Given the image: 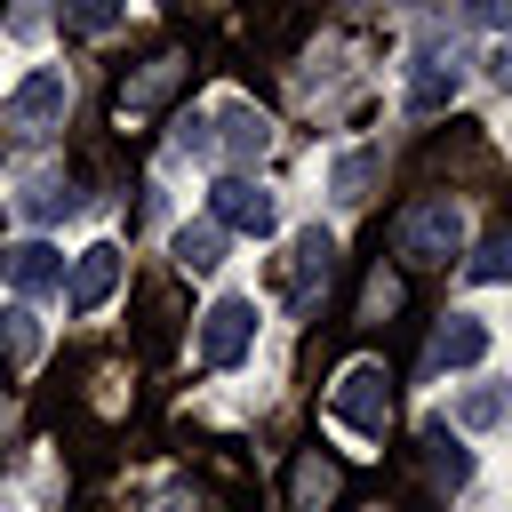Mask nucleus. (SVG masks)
Instances as JSON below:
<instances>
[{
  "label": "nucleus",
  "instance_id": "9d476101",
  "mask_svg": "<svg viewBox=\"0 0 512 512\" xmlns=\"http://www.w3.org/2000/svg\"><path fill=\"white\" fill-rule=\"evenodd\" d=\"M456 88H464L456 56L424 48V56H416V72H408V112H440V104H456Z\"/></svg>",
  "mask_w": 512,
  "mask_h": 512
},
{
  "label": "nucleus",
  "instance_id": "dca6fc26",
  "mask_svg": "<svg viewBox=\"0 0 512 512\" xmlns=\"http://www.w3.org/2000/svg\"><path fill=\"white\" fill-rule=\"evenodd\" d=\"M0 336H8V360H16V368H32V360H40V320H32L24 304H8V312H0Z\"/></svg>",
  "mask_w": 512,
  "mask_h": 512
},
{
  "label": "nucleus",
  "instance_id": "1a4fd4ad",
  "mask_svg": "<svg viewBox=\"0 0 512 512\" xmlns=\"http://www.w3.org/2000/svg\"><path fill=\"white\" fill-rule=\"evenodd\" d=\"M480 360H488V320L448 312V320H440V336H432V368L448 376V368H480Z\"/></svg>",
  "mask_w": 512,
  "mask_h": 512
},
{
  "label": "nucleus",
  "instance_id": "2eb2a0df",
  "mask_svg": "<svg viewBox=\"0 0 512 512\" xmlns=\"http://www.w3.org/2000/svg\"><path fill=\"white\" fill-rule=\"evenodd\" d=\"M120 24H128V0H64V32H80V40H104Z\"/></svg>",
  "mask_w": 512,
  "mask_h": 512
},
{
  "label": "nucleus",
  "instance_id": "20e7f679",
  "mask_svg": "<svg viewBox=\"0 0 512 512\" xmlns=\"http://www.w3.org/2000/svg\"><path fill=\"white\" fill-rule=\"evenodd\" d=\"M208 216H216L224 232H248V240H272V232H280V200H272L248 168H232V176L208 192Z\"/></svg>",
  "mask_w": 512,
  "mask_h": 512
},
{
  "label": "nucleus",
  "instance_id": "39448f33",
  "mask_svg": "<svg viewBox=\"0 0 512 512\" xmlns=\"http://www.w3.org/2000/svg\"><path fill=\"white\" fill-rule=\"evenodd\" d=\"M248 352H256V304L248 296H216L200 312V360L208 368H240Z\"/></svg>",
  "mask_w": 512,
  "mask_h": 512
},
{
  "label": "nucleus",
  "instance_id": "aec40b11",
  "mask_svg": "<svg viewBox=\"0 0 512 512\" xmlns=\"http://www.w3.org/2000/svg\"><path fill=\"white\" fill-rule=\"evenodd\" d=\"M24 216L32 224H56V216H72V192L64 184H40V192H24Z\"/></svg>",
  "mask_w": 512,
  "mask_h": 512
},
{
  "label": "nucleus",
  "instance_id": "0eeeda50",
  "mask_svg": "<svg viewBox=\"0 0 512 512\" xmlns=\"http://www.w3.org/2000/svg\"><path fill=\"white\" fill-rule=\"evenodd\" d=\"M56 288H64V304H72V312H104V304H112V288H120V248H112V240H88Z\"/></svg>",
  "mask_w": 512,
  "mask_h": 512
},
{
  "label": "nucleus",
  "instance_id": "9b49d317",
  "mask_svg": "<svg viewBox=\"0 0 512 512\" xmlns=\"http://www.w3.org/2000/svg\"><path fill=\"white\" fill-rule=\"evenodd\" d=\"M216 120H224V152H232L240 168L272 152V120H264L256 104H240V96H232V104H216Z\"/></svg>",
  "mask_w": 512,
  "mask_h": 512
},
{
  "label": "nucleus",
  "instance_id": "f3484780",
  "mask_svg": "<svg viewBox=\"0 0 512 512\" xmlns=\"http://www.w3.org/2000/svg\"><path fill=\"white\" fill-rule=\"evenodd\" d=\"M472 280H480V288H496V280H512V232H488V240L472 248Z\"/></svg>",
  "mask_w": 512,
  "mask_h": 512
},
{
  "label": "nucleus",
  "instance_id": "6ab92c4d",
  "mask_svg": "<svg viewBox=\"0 0 512 512\" xmlns=\"http://www.w3.org/2000/svg\"><path fill=\"white\" fill-rule=\"evenodd\" d=\"M368 184H376V152H344L336 160V200H368Z\"/></svg>",
  "mask_w": 512,
  "mask_h": 512
},
{
  "label": "nucleus",
  "instance_id": "ddd939ff",
  "mask_svg": "<svg viewBox=\"0 0 512 512\" xmlns=\"http://www.w3.org/2000/svg\"><path fill=\"white\" fill-rule=\"evenodd\" d=\"M424 472L448 480V488H464V480H472V448H464L448 424H424Z\"/></svg>",
  "mask_w": 512,
  "mask_h": 512
},
{
  "label": "nucleus",
  "instance_id": "412c9836",
  "mask_svg": "<svg viewBox=\"0 0 512 512\" xmlns=\"http://www.w3.org/2000/svg\"><path fill=\"white\" fill-rule=\"evenodd\" d=\"M392 304H400V280H392V272H376V280H368V320H384Z\"/></svg>",
  "mask_w": 512,
  "mask_h": 512
},
{
  "label": "nucleus",
  "instance_id": "4468645a",
  "mask_svg": "<svg viewBox=\"0 0 512 512\" xmlns=\"http://www.w3.org/2000/svg\"><path fill=\"white\" fill-rule=\"evenodd\" d=\"M176 72H184L176 56H152V64H144V80H128V88H120V120H144V112L176 88Z\"/></svg>",
  "mask_w": 512,
  "mask_h": 512
},
{
  "label": "nucleus",
  "instance_id": "f257e3e1",
  "mask_svg": "<svg viewBox=\"0 0 512 512\" xmlns=\"http://www.w3.org/2000/svg\"><path fill=\"white\" fill-rule=\"evenodd\" d=\"M464 248V208L448 192H424L416 208H400V264H448Z\"/></svg>",
  "mask_w": 512,
  "mask_h": 512
},
{
  "label": "nucleus",
  "instance_id": "5701e85b",
  "mask_svg": "<svg viewBox=\"0 0 512 512\" xmlns=\"http://www.w3.org/2000/svg\"><path fill=\"white\" fill-rule=\"evenodd\" d=\"M464 16H472L480 32H504V0H464Z\"/></svg>",
  "mask_w": 512,
  "mask_h": 512
},
{
  "label": "nucleus",
  "instance_id": "f8f14e48",
  "mask_svg": "<svg viewBox=\"0 0 512 512\" xmlns=\"http://www.w3.org/2000/svg\"><path fill=\"white\" fill-rule=\"evenodd\" d=\"M168 256H176L184 272H216V264H224V224H216V216H200V224H176Z\"/></svg>",
  "mask_w": 512,
  "mask_h": 512
},
{
  "label": "nucleus",
  "instance_id": "6e6552de",
  "mask_svg": "<svg viewBox=\"0 0 512 512\" xmlns=\"http://www.w3.org/2000/svg\"><path fill=\"white\" fill-rule=\"evenodd\" d=\"M0 280H8L16 296H40V288H56V280H64V256H56L40 232H24V240H8V248H0Z\"/></svg>",
  "mask_w": 512,
  "mask_h": 512
},
{
  "label": "nucleus",
  "instance_id": "423d86ee",
  "mask_svg": "<svg viewBox=\"0 0 512 512\" xmlns=\"http://www.w3.org/2000/svg\"><path fill=\"white\" fill-rule=\"evenodd\" d=\"M328 272H336V232H320V224H304L296 240H288V304L296 312H312L320 304V288H328Z\"/></svg>",
  "mask_w": 512,
  "mask_h": 512
},
{
  "label": "nucleus",
  "instance_id": "a211bd4d",
  "mask_svg": "<svg viewBox=\"0 0 512 512\" xmlns=\"http://www.w3.org/2000/svg\"><path fill=\"white\" fill-rule=\"evenodd\" d=\"M328 496H336V464L296 456V512H312V504H328Z\"/></svg>",
  "mask_w": 512,
  "mask_h": 512
},
{
  "label": "nucleus",
  "instance_id": "4be33fe9",
  "mask_svg": "<svg viewBox=\"0 0 512 512\" xmlns=\"http://www.w3.org/2000/svg\"><path fill=\"white\" fill-rule=\"evenodd\" d=\"M496 416H504L496 392H472V400H464V424H496Z\"/></svg>",
  "mask_w": 512,
  "mask_h": 512
},
{
  "label": "nucleus",
  "instance_id": "7ed1b4c3",
  "mask_svg": "<svg viewBox=\"0 0 512 512\" xmlns=\"http://www.w3.org/2000/svg\"><path fill=\"white\" fill-rule=\"evenodd\" d=\"M72 112V80L56 72V64H40V72H24L16 88H8V104H0V120L16 128V136H40V128H56Z\"/></svg>",
  "mask_w": 512,
  "mask_h": 512
},
{
  "label": "nucleus",
  "instance_id": "f03ea898",
  "mask_svg": "<svg viewBox=\"0 0 512 512\" xmlns=\"http://www.w3.org/2000/svg\"><path fill=\"white\" fill-rule=\"evenodd\" d=\"M328 416L352 424L360 440H384V424H392V376H384L376 360H352V368L328 384Z\"/></svg>",
  "mask_w": 512,
  "mask_h": 512
}]
</instances>
